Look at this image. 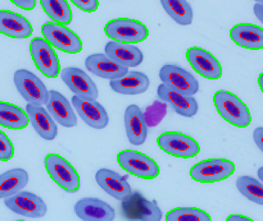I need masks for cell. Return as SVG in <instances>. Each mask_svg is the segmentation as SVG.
Wrapping results in <instances>:
<instances>
[{"label":"cell","instance_id":"cell-17","mask_svg":"<svg viewBox=\"0 0 263 221\" xmlns=\"http://www.w3.org/2000/svg\"><path fill=\"white\" fill-rule=\"evenodd\" d=\"M95 181L105 193L112 196L113 198L120 200V201H123L133 193V189L128 184L127 179L109 169L98 170L95 174Z\"/></svg>","mask_w":263,"mask_h":221},{"label":"cell","instance_id":"cell-4","mask_svg":"<svg viewBox=\"0 0 263 221\" xmlns=\"http://www.w3.org/2000/svg\"><path fill=\"white\" fill-rule=\"evenodd\" d=\"M235 171L233 161L226 159H207L190 169V176L199 183H215L225 181Z\"/></svg>","mask_w":263,"mask_h":221},{"label":"cell","instance_id":"cell-36","mask_svg":"<svg viewBox=\"0 0 263 221\" xmlns=\"http://www.w3.org/2000/svg\"><path fill=\"white\" fill-rule=\"evenodd\" d=\"M12 3L25 10H32L36 5L35 0H13Z\"/></svg>","mask_w":263,"mask_h":221},{"label":"cell","instance_id":"cell-7","mask_svg":"<svg viewBox=\"0 0 263 221\" xmlns=\"http://www.w3.org/2000/svg\"><path fill=\"white\" fill-rule=\"evenodd\" d=\"M41 33L44 40L64 53L77 54L82 50V41L79 36L63 25L46 22L41 26Z\"/></svg>","mask_w":263,"mask_h":221},{"label":"cell","instance_id":"cell-32","mask_svg":"<svg viewBox=\"0 0 263 221\" xmlns=\"http://www.w3.org/2000/svg\"><path fill=\"white\" fill-rule=\"evenodd\" d=\"M166 221H211V216L197 207H176L166 215Z\"/></svg>","mask_w":263,"mask_h":221},{"label":"cell","instance_id":"cell-22","mask_svg":"<svg viewBox=\"0 0 263 221\" xmlns=\"http://www.w3.org/2000/svg\"><path fill=\"white\" fill-rule=\"evenodd\" d=\"M26 114L28 117V122L32 124L33 129L41 138L46 141H53L57 137V133H58L57 124L46 112V109H44L40 105L27 104Z\"/></svg>","mask_w":263,"mask_h":221},{"label":"cell","instance_id":"cell-13","mask_svg":"<svg viewBox=\"0 0 263 221\" xmlns=\"http://www.w3.org/2000/svg\"><path fill=\"white\" fill-rule=\"evenodd\" d=\"M61 78L67 84L74 96L84 97V99H98V89L92 79L85 73L82 69L76 67H67L61 72Z\"/></svg>","mask_w":263,"mask_h":221},{"label":"cell","instance_id":"cell-8","mask_svg":"<svg viewBox=\"0 0 263 221\" xmlns=\"http://www.w3.org/2000/svg\"><path fill=\"white\" fill-rule=\"evenodd\" d=\"M30 53L36 68L48 78H55L61 72V64L53 46L43 37H33L30 43Z\"/></svg>","mask_w":263,"mask_h":221},{"label":"cell","instance_id":"cell-14","mask_svg":"<svg viewBox=\"0 0 263 221\" xmlns=\"http://www.w3.org/2000/svg\"><path fill=\"white\" fill-rule=\"evenodd\" d=\"M72 104H73V107L76 109L80 118L89 127L94 128V129H104L109 123V117H108L107 112L97 100L84 99V97L73 95Z\"/></svg>","mask_w":263,"mask_h":221},{"label":"cell","instance_id":"cell-15","mask_svg":"<svg viewBox=\"0 0 263 221\" xmlns=\"http://www.w3.org/2000/svg\"><path fill=\"white\" fill-rule=\"evenodd\" d=\"M187 61L192 68L207 79H218L222 77V67L220 61L205 49L193 46L186 51Z\"/></svg>","mask_w":263,"mask_h":221},{"label":"cell","instance_id":"cell-21","mask_svg":"<svg viewBox=\"0 0 263 221\" xmlns=\"http://www.w3.org/2000/svg\"><path fill=\"white\" fill-rule=\"evenodd\" d=\"M104 50L105 56H108L115 63L126 67V68L138 67L143 63V51L139 48H136L135 45H127V43L109 41L108 43H105Z\"/></svg>","mask_w":263,"mask_h":221},{"label":"cell","instance_id":"cell-12","mask_svg":"<svg viewBox=\"0 0 263 221\" xmlns=\"http://www.w3.org/2000/svg\"><path fill=\"white\" fill-rule=\"evenodd\" d=\"M4 205L14 214L31 219H40L48 211L45 202L31 192H18L14 196L5 198Z\"/></svg>","mask_w":263,"mask_h":221},{"label":"cell","instance_id":"cell-34","mask_svg":"<svg viewBox=\"0 0 263 221\" xmlns=\"http://www.w3.org/2000/svg\"><path fill=\"white\" fill-rule=\"evenodd\" d=\"M14 155V147L12 141L5 133L0 130V161H8Z\"/></svg>","mask_w":263,"mask_h":221},{"label":"cell","instance_id":"cell-9","mask_svg":"<svg viewBox=\"0 0 263 221\" xmlns=\"http://www.w3.org/2000/svg\"><path fill=\"white\" fill-rule=\"evenodd\" d=\"M159 78L164 86L185 96L193 97L199 91V83L197 78H194L192 73L185 71L181 67L171 65V64L162 67L159 71Z\"/></svg>","mask_w":263,"mask_h":221},{"label":"cell","instance_id":"cell-27","mask_svg":"<svg viewBox=\"0 0 263 221\" xmlns=\"http://www.w3.org/2000/svg\"><path fill=\"white\" fill-rule=\"evenodd\" d=\"M28 183V174L23 169H12L0 175V200L9 198L22 191Z\"/></svg>","mask_w":263,"mask_h":221},{"label":"cell","instance_id":"cell-26","mask_svg":"<svg viewBox=\"0 0 263 221\" xmlns=\"http://www.w3.org/2000/svg\"><path fill=\"white\" fill-rule=\"evenodd\" d=\"M151 86L148 76L141 72H128L125 77L110 81V89L117 94L139 95L145 92Z\"/></svg>","mask_w":263,"mask_h":221},{"label":"cell","instance_id":"cell-16","mask_svg":"<svg viewBox=\"0 0 263 221\" xmlns=\"http://www.w3.org/2000/svg\"><path fill=\"white\" fill-rule=\"evenodd\" d=\"M74 214L82 221H115L116 211L98 198H82L74 205Z\"/></svg>","mask_w":263,"mask_h":221},{"label":"cell","instance_id":"cell-19","mask_svg":"<svg viewBox=\"0 0 263 221\" xmlns=\"http://www.w3.org/2000/svg\"><path fill=\"white\" fill-rule=\"evenodd\" d=\"M85 65H86L87 71L94 73L95 76L109 79V81H117L128 73V68L115 63L104 54H92V55L87 56Z\"/></svg>","mask_w":263,"mask_h":221},{"label":"cell","instance_id":"cell-11","mask_svg":"<svg viewBox=\"0 0 263 221\" xmlns=\"http://www.w3.org/2000/svg\"><path fill=\"white\" fill-rule=\"evenodd\" d=\"M122 211L127 219L136 221H161L162 211L156 201L144 198L141 193H131L122 201Z\"/></svg>","mask_w":263,"mask_h":221},{"label":"cell","instance_id":"cell-23","mask_svg":"<svg viewBox=\"0 0 263 221\" xmlns=\"http://www.w3.org/2000/svg\"><path fill=\"white\" fill-rule=\"evenodd\" d=\"M31 23L12 10H0V33L12 38H27L32 35Z\"/></svg>","mask_w":263,"mask_h":221},{"label":"cell","instance_id":"cell-24","mask_svg":"<svg viewBox=\"0 0 263 221\" xmlns=\"http://www.w3.org/2000/svg\"><path fill=\"white\" fill-rule=\"evenodd\" d=\"M126 135L131 145H143L148 137V127L144 119L143 112L136 105H130L125 112Z\"/></svg>","mask_w":263,"mask_h":221},{"label":"cell","instance_id":"cell-1","mask_svg":"<svg viewBox=\"0 0 263 221\" xmlns=\"http://www.w3.org/2000/svg\"><path fill=\"white\" fill-rule=\"evenodd\" d=\"M213 102L218 114L234 127L247 128L251 124L252 117L249 109L233 92L220 90L213 96Z\"/></svg>","mask_w":263,"mask_h":221},{"label":"cell","instance_id":"cell-30","mask_svg":"<svg viewBox=\"0 0 263 221\" xmlns=\"http://www.w3.org/2000/svg\"><path fill=\"white\" fill-rule=\"evenodd\" d=\"M162 7L176 23L187 26L193 22L192 5L185 0H163Z\"/></svg>","mask_w":263,"mask_h":221},{"label":"cell","instance_id":"cell-37","mask_svg":"<svg viewBox=\"0 0 263 221\" xmlns=\"http://www.w3.org/2000/svg\"><path fill=\"white\" fill-rule=\"evenodd\" d=\"M253 138H254V142H256V145L258 146L259 150H263V128L259 127L257 128L256 130H254L253 133Z\"/></svg>","mask_w":263,"mask_h":221},{"label":"cell","instance_id":"cell-5","mask_svg":"<svg viewBox=\"0 0 263 221\" xmlns=\"http://www.w3.org/2000/svg\"><path fill=\"white\" fill-rule=\"evenodd\" d=\"M14 84L21 96L32 105H46L49 91L41 79L27 69H18L14 73Z\"/></svg>","mask_w":263,"mask_h":221},{"label":"cell","instance_id":"cell-40","mask_svg":"<svg viewBox=\"0 0 263 221\" xmlns=\"http://www.w3.org/2000/svg\"><path fill=\"white\" fill-rule=\"evenodd\" d=\"M262 78H263V73L259 74V86H261V89H263V84H262Z\"/></svg>","mask_w":263,"mask_h":221},{"label":"cell","instance_id":"cell-25","mask_svg":"<svg viewBox=\"0 0 263 221\" xmlns=\"http://www.w3.org/2000/svg\"><path fill=\"white\" fill-rule=\"evenodd\" d=\"M230 37L236 45L251 50L263 49L262 27L252 23H239L230 30Z\"/></svg>","mask_w":263,"mask_h":221},{"label":"cell","instance_id":"cell-2","mask_svg":"<svg viewBox=\"0 0 263 221\" xmlns=\"http://www.w3.org/2000/svg\"><path fill=\"white\" fill-rule=\"evenodd\" d=\"M104 31L105 35L112 38V41L127 45L143 42L149 36V30L144 23L130 18H117L109 20L105 25Z\"/></svg>","mask_w":263,"mask_h":221},{"label":"cell","instance_id":"cell-42","mask_svg":"<svg viewBox=\"0 0 263 221\" xmlns=\"http://www.w3.org/2000/svg\"><path fill=\"white\" fill-rule=\"evenodd\" d=\"M20 221H21V220H20Z\"/></svg>","mask_w":263,"mask_h":221},{"label":"cell","instance_id":"cell-20","mask_svg":"<svg viewBox=\"0 0 263 221\" xmlns=\"http://www.w3.org/2000/svg\"><path fill=\"white\" fill-rule=\"evenodd\" d=\"M157 94H158L159 101L164 102V104H168L177 114L182 115V117H194L198 113V109H199L197 100L194 97L185 96V95L179 94V92L174 91L170 87L164 86L163 83L158 87Z\"/></svg>","mask_w":263,"mask_h":221},{"label":"cell","instance_id":"cell-31","mask_svg":"<svg viewBox=\"0 0 263 221\" xmlns=\"http://www.w3.org/2000/svg\"><path fill=\"white\" fill-rule=\"evenodd\" d=\"M236 187L239 192L249 201L262 206L263 205V186L262 182L252 178V176H240L236 181Z\"/></svg>","mask_w":263,"mask_h":221},{"label":"cell","instance_id":"cell-28","mask_svg":"<svg viewBox=\"0 0 263 221\" xmlns=\"http://www.w3.org/2000/svg\"><path fill=\"white\" fill-rule=\"evenodd\" d=\"M28 117L17 105L0 101V125L8 129H23L28 125Z\"/></svg>","mask_w":263,"mask_h":221},{"label":"cell","instance_id":"cell-35","mask_svg":"<svg viewBox=\"0 0 263 221\" xmlns=\"http://www.w3.org/2000/svg\"><path fill=\"white\" fill-rule=\"evenodd\" d=\"M73 4L79 9L87 13L95 12L98 9V7H99V2L98 0H73Z\"/></svg>","mask_w":263,"mask_h":221},{"label":"cell","instance_id":"cell-10","mask_svg":"<svg viewBox=\"0 0 263 221\" xmlns=\"http://www.w3.org/2000/svg\"><path fill=\"white\" fill-rule=\"evenodd\" d=\"M157 143L168 155L180 159H190L200 152V146L194 138L184 133L166 132L162 133L157 140Z\"/></svg>","mask_w":263,"mask_h":221},{"label":"cell","instance_id":"cell-38","mask_svg":"<svg viewBox=\"0 0 263 221\" xmlns=\"http://www.w3.org/2000/svg\"><path fill=\"white\" fill-rule=\"evenodd\" d=\"M254 14H256V17L258 18L259 22H262L263 20V3L262 2H257L256 4H254Z\"/></svg>","mask_w":263,"mask_h":221},{"label":"cell","instance_id":"cell-41","mask_svg":"<svg viewBox=\"0 0 263 221\" xmlns=\"http://www.w3.org/2000/svg\"><path fill=\"white\" fill-rule=\"evenodd\" d=\"M262 170H263V168H259V170H258V175H259V182L262 181Z\"/></svg>","mask_w":263,"mask_h":221},{"label":"cell","instance_id":"cell-6","mask_svg":"<svg viewBox=\"0 0 263 221\" xmlns=\"http://www.w3.org/2000/svg\"><path fill=\"white\" fill-rule=\"evenodd\" d=\"M117 163L123 170L141 179H154L159 175V166L149 156L136 151L125 150L117 155Z\"/></svg>","mask_w":263,"mask_h":221},{"label":"cell","instance_id":"cell-29","mask_svg":"<svg viewBox=\"0 0 263 221\" xmlns=\"http://www.w3.org/2000/svg\"><path fill=\"white\" fill-rule=\"evenodd\" d=\"M40 4L54 23L64 26L72 22V10L67 0H41Z\"/></svg>","mask_w":263,"mask_h":221},{"label":"cell","instance_id":"cell-18","mask_svg":"<svg viewBox=\"0 0 263 221\" xmlns=\"http://www.w3.org/2000/svg\"><path fill=\"white\" fill-rule=\"evenodd\" d=\"M46 112L49 113L54 122L59 123L62 127L72 128L77 124L76 115L68 100L61 92L51 90L49 91V100L46 102Z\"/></svg>","mask_w":263,"mask_h":221},{"label":"cell","instance_id":"cell-39","mask_svg":"<svg viewBox=\"0 0 263 221\" xmlns=\"http://www.w3.org/2000/svg\"><path fill=\"white\" fill-rule=\"evenodd\" d=\"M226 221H253L249 217L243 216V215H230V216L226 219Z\"/></svg>","mask_w":263,"mask_h":221},{"label":"cell","instance_id":"cell-33","mask_svg":"<svg viewBox=\"0 0 263 221\" xmlns=\"http://www.w3.org/2000/svg\"><path fill=\"white\" fill-rule=\"evenodd\" d=\"M167 114V104L159 101H154L145 112H143L144 119H145L146 127H156L163 120Z\"/></svg>","mask_w":263,"mask_h":221},{"label":"cell","instance_id":"cell-3","mask_svg":"<svg viewBox=\"0 0 263 221\" xmlns=\"http://www.w3.org/2000/svg\"><path fill=\"white\" fill-rule=\"evenodd\" d=\"M45 169L49 176L62 189L71 193L79 191L80 176L68 160L55 153H50L45 158Z\"/></svg>","mask_w":263,"mask_h":221}]
</instances>
